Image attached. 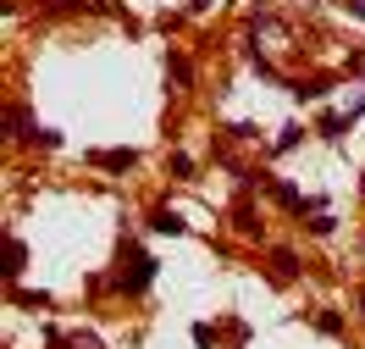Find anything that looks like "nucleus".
<instances>
[{
  "label": "nucleus",
  "instance_id": "nucleus-9",
  "mask_svg": "<svg viewBox=\"0 0 365 349\" xmlns=\"http://www.w3.org/2000/svg\"><path fill=\"white\" fill-rule=\"evenodd\" d=\"M150 228H155V233H172V238H178V233H182V216H178V211H155V216H150Z\"/></svg>",
  "mask_w": 365,
  "mask_h": 349
},
{
  "label": "nucleus",
  "instance_id": "nucleus-14",
  "mask_svg": "<svg viewBox=\"0 0 365 349\" xmlns=\"http://www.w3.org/2000/svg\"><path fill=\"white\" fill-rule=\"evenodd\" d=\"M360 188H365V183H360Z\"/></svg>",
  "mask_w": 365,
  "mask_h": 349
},
{
  "label": "nucleus",
  "instance_id": "nucleus-3",
  "mask_svg": "<svg viewBox=\"0 0 365 349\" xmlns=\"http://www.w3.org/2000/svg\"><path fill=\"white\" fill-rule=\"evenodd\" d=\"M89 166H106V172H133L138 156H133V150H94Z\"/></svg>",
  "mask_w": 365,
  "mask_h": 349
},
{
  "label": "nucleus",
  "instance_id": "nucleus-6",
  "mask_svg": "<svg viewBox=\"0 0 365 349\" xmlns=\"http://www.w3.org/2000/svg\"><path fill=\"white\" fill-rule=\"evenodd\" d=\"M232 228L244 233V238H260V222H255V206H250V200H238V206H232Z\"/></svg>",
  "mask_w": 365,
  "mask_h": 349
},
{
  "label": "nucleus",
  "instance_id": "nucleus-5",
  "mask_svg": "<svg viewBox=\"0 0 365 349\" xmlns=\"http://www.w3.org/2000/svg\"><path fill=\"white\" fill-rule=\"evenodd\" d=\"M23 266H28V244L11 233V238H6V278L17 283V278H23Z\"/></svg>",
  "mask_w": 365,
  "mask_h": 349
},
{
  "label": "nucleus",
  "instance_id": "nucleus-1",
  "mask_svg": "<svg viewBox=\"0 0 365 349\" xmlns=\"http://www.w3.org/2000/svg\"><path fill=\"white\" fill-rule=\"evenodd\" d=\"M150 278H155V261L144 256L138 244H122V272H116L122 294H144V288H150Z\"/></svg>",
  "mask_w": 365,
  "mask_h": 349
},
{
  "label": "nucleus",
  "instance_id": "nucleus-8",
  "mask_svg": "<svg viewBox=\"0 0 365 349\" xmlns=\"http://www.w3.org/2000/svg\"><path fill=\"white\" fill-rule=\"evenodd\" d=\"M272 266H277V272H272L277 283H294L299 278V256H294V250H272Z\"/></svg>",
  "mask_w": 365,
  "mask_h": 349
},
{
  "label": "nucleus",
  "instance_id": "nucleus-10",
  "mask_svg": "<svg viewBox=\"0 0 365 349\" xmlns=\"http://www.w3.org/2000/svg\"><path fill=\"white\" fill-rule=\"evenodd\" d=\"M11 300H17V305H34V310H50V294H23L17 283H11Z\"/></svg>",
  "mask_w": 365,
  "mask_h": 349
},
{
  "label": "nucleus",
  "instance_id": "nucleus-7",
  "mask_svg": "<svg viewBox=\"0 0 365 349\" xmlns=\"http://www.w3.org/2000/svg\"><path fill=\"white\" fill-rule=\"evenodd\" d=\"M266 183H272V200H277V206H288V211H304V206H310L294 183H277V178H266Z\"/></svg>",
  "mask_w": 365,
  "mask_h": 349
},
{
  "label": "nucleus",
  "instance_id": "nucleus-13",
  "mask_svg": "<svg viewBox=\"0 0 365 349\" xmlns=\"http://www.w3.org/2000/svg\"><path fill=\"white\" fill-rule=\"evenodd\" d=\"M205 6H210V0H188V11H205Z\"/></svg>",
  "mask_w": 365,
  "mask_h": 349
},
{
  "label": "nucleus",
  "instance_id": "nucleus-2",
  "mask_svg": "<svg viewBox=\"0 0 365 349\" xmlns=\"http://www.w3.org/2000/svg\"><path fill=\"white\" fill-rule=\"evenodd\" d=\"M288 39H294V34L277 23V17H255V23H250V45H255V56H266V61L282 56V50H294Z\"/></svg>",
  "mask_w": 365,
  "mask_h": 349
},
{
  "label": "nucleus",
  "instance_id": "nucleus-11",
  "mask_svg": "<svg viewBox=\"0 0 365 349\" xmlns=\"http://www.w3.org/2000/svg\"><path fill=\"white\" fill-rule=\"evenodd\" d=\"M316 327H321V333H332V338H338V333H343V316H338V310H321V316H316Z\"/></svg>",
  "mask_w": 365,
  "mask_h": 349
},
{
  "label": "nucleus",
  "instance_id": "nucleus-12",
  "mask_svg": "<svg viewBox=\"0 0 365 349\" xmlns=\"http://www.w3.org/2000/svg\"><path fill=\"white\" fill-rule=\"evenodd\" d=\"M50 349H83V344H67L61 333H50Z\"/></svg>",
  "mask_w": 365,
  "mask_h": 349
},
{
  "label": "nucleus",
  "instance_id": "nucleus-4",
  "mask_svg": "<svg viewBox=\"0 0 365 349\" xmlns=\"http://www.w3.org/2000/svg\"><path fill=\"white\" fill-rule=\"evenodd\" d=\"M166 84H172V89H188V84H194V67H188V56H178V50H172V56H166Z\"/></svg>",
  "mask_w": 365,
  "mask_h": 349
}]
</instances>
